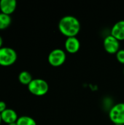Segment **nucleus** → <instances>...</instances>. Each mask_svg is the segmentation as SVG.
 <instances>
[{
  "instance_id": "17",
  "label": "nucleus",
  "mask_w": 124,
  "mask_h": 125,
  "mask_svg": "<svg viewBox=\"0 0 124 125\" xmlns=\"http://www.w3.org/2000/svg\"><path fill=\"white\" fill-rule=\"evenodd\" d=\"M8 125H17V123L16 122H14V123H12V124H10Z\"/></svg>"
},
{
  "instance_id": "19",
  "label": "nucleus",
  "mask_w": 124,
  "mask_h": 125,
  "mask_svg": "<svg viewBox=\"0 0 124 125\" xmlns=\"http://www.w3.org/2000/svg\"></svg>"
},
{
  "instance_id": "8",
  "label": "nucleus",
  "mask_w": 124,
  "mask_h": 125,
  "mask_svg": "<svg viewBox=\"0 0 124 125\" xmlns=\"http://www.w3.org/2000/svg\"><path fill=\"white\" fill-rule=\"evenodd\" d=\"M17 7V1L15 0H1L0 10L1 12L10 15L12 14Z\"/></svg>"
},
{
  "instance_id": "5",
  "label": "nucleus",
  "mask_w": 124,
  "mask_h": 125,
  "mask_svg": "<svg viewBox=\"0 0 124 125\" xmlns=\"http://www.w3.org/2000/svg\"><path fill=\"white\" fill-rule=\"evenodd\" d=\"M67 59L66 52L61 48L52 50L48 56V63L54 67H58L64 64Z\"/></svg>"
},
{
  "instance_id": "20",
  "label": "nucleus",
  "mask_w": 124,
  "mask_h": 125,
  "mask_svg": "<svg viewBox=\"0 0 124 125\" xmlns=\"http://www.w3.org/2000/svg\"></svg>"
},
{
  "instance_id": "16",
  "label": "nucleus",
  "mask_w": 124,
  "mask_h": 125,
  "mask_svg": "<svg viewBox=\"0 0 124 125\" xmlns=\"http://www.w3.org/2000/svg\"><path fill=\"white\" fill-rule=\"evenodd\" d=\"M2 47H3V39L0 36V48H1Z\"/></svg>"
},
{
  "instance_id": "13",
  "label": "nucleus",
  "mask_w": 124,
  "mask_h": 125,
  "mask_svg": "<svg viewBox=\"0 0 124 125\" xmlns=\"http://www.w3.org/2000/svg\"><path fill=\"white\" fill-rule=\"evenodd\" d=\"M16 123L17 125H37L36 121L32 117L28 116H22L18 117Z\"/></svg>"
},
{
  "instance_id": "6",
  "label": "nucleus",
  "mask_w": 124,
  "mask_h": 125,
  "mask_svg": "<svg viewBox=\"0 0 124 125\" xmlns=\"http://www.w3.org/2000/svg\"><path fill=\"white\" fill-rule=\"evenodd\" d=\"M103 47L109 54H116L120 50V41L111 34L107 35L104 39Z\"/></svg>"
},
{
  "instance_id": "18",
  "label": "nucleus",
  "mask_w": 124,
  "mask_h": 125,
  "mask_svg": "<svg viewBox=\"0 0 124 125\" xmlns=\"http://www.w3.org/2000/svg\"><path fill=\"white\" fill-rule=\"evenodd\" d=\"M1 114H0V125H1Z\"/></svg>"
},
{
  "instance_id": "3",
  "label": "nucleus",
  "mask_w": 124,
  "mask_h": 125,
  "mask_svg": "<svg viewBox=\"0 0 124 125\" xmlns=\"http://www.w3.org/2000/svg\"><path fill=\"white\" fill-rule=\"evenodd\" d=\"M18 59L16 51L10 47L0 48V66L10 67L15 63Z\"/></svg>"
},
{
  "instance_id": "7",
  "label": "nucleus",
  "mask_w": 124,
  "mask_h": 125,
  "mask_svg": "<svg viewBox=\"0 0 124 125\" xmlns=\"http://www.w3.org/2000/svg\"><path fill=\"white\" fill-rule=\"evenodd\" d=\"M64 48L66 52L70 54H75L77 53L80 50V40L77 38V37H68L65 40Z\"/></svg>"
},
{
  "instance_id": "9",
  "label": "nucleus",
  "mask_w": 124,
  "mask_h": 125,
  "mask_svg": "<svg viewBox=\"0 0 124 125\" xmlns=\"http://www.w3.org/2000/svg\"><path fill=\"white\" fill-rule=\"evenodd\" d=\"M110 34L119 41L124 40V20L116 22L112 27Z\"/></svg>"
},
{
  "instance_id": "10",
  "label": "nucleus",
  "mask_w": 124,
  "mask_h": 125,
  "mask_svg": "<svg viewBox=\"0 0 124 125\" xmlns=\"http://www.w3.org/2000/svg\"><path fill=\"white\" fill-rule=\"evenodd\" d=\"M1 121L7 125H10L14 122H16L18 119L17 113L11 108H7L1 114Z\"/></svg>"
},
{
  "instance_id": "4",
  "label": "nucleus",
  "mask_w": 124,
  "mask_h": 125,
  "mask_svg": "<svg viewBox=\"0 0 124 125\" xmlns=\"http://www.w3.org/2000/svg\"><path fill=\"white\" fill-rule=\"evenodd\" d=\"M108 116L113 125H124V103L113 105L109 111Z\"/></svg>"
},
{
  "instance_id": "12",
  "label": "nucleus",
  "mask_w": 124,
  "mask_h": 125,
  "mask_svg": "<svg viewBox=\"0 0 124 125\" xmlns=\"http://www.w3.org/2000/svg\"><path fill=\"white\" fill-rule=\"evenodd\" d=\"M12 23L10 15L0 12V30H4L8 28Z\"/></svg>"
},
{
  "instance_id": "1",
  "label": "nucleus",
  "mask_w": 124,
  "mask_h": 125,
  "mask_svg": "<svg viewBox=\"0 0 124 125\" xmlns=\"http://www.w3.org/2000/svg\"><path fill=\"white\" fill-rule=\"evenodd\" d=\"M58 30L61 34L67 38L77 37L80 30V23L79 20L72 15L62 17L58 22Z\"/></svg>"
},
{
  "instance_id": "11",
  "label": "nucleus",
  "mask_w": 124,
  "mask_h": 125,
  "mask_svg": "<svg viewBox=\"0 0 124 125\" xmlns=\"http://www.w3.org/2000/svg\"><path fill=\"white\" fill-rule=\"evenodd\" d=\"M33 79L34 78H32L31 74L29 72L26 71V70L20 72L18 75V81L23 85L28 86Z\"/></svg>"
},
{
  "instance_id": "14",
  "label": "nucleus",
  "mask_w": 124,
  "mask_h": 125,
  "mask_svg": "<svg viewBox=\"0 0 124 125\" xmlns=\"http://www.w3.org/2000/svg\"><path fill=\"white\" fill-rule=\"evenodd\" d=\"M115 56H116L117 61L120 64L124 65V49H120L118 51V53L115 54Z\"/></svg>"
},
{
  "instance_id": "2",
  "label": "nucleus",
  "mask_w": 124,
  "mask_h": 125,
  "mask_svg": "<svg viewBox=\"0 0 124 125\" xmlns=\"http://www.w3.org/2000/svg\"><path fill=\"white\" fill-rule=\"evenodd\" d=\"M27 86L29 92L37 97L45 95L49 90V85L48 82L42 78L33 79Z\"/></svg>"
},
{
  "instance_id": "15",
  "label": "nucleus",
  "mask_w": 124,
  "mask_h": 125,
  "mask_svg": "<svg viewBox=\"0 0 124 125\" xmlns=\"http://www.w3.org/2000/svg\"><path fill=\"white\" fill-rule=\"evenodd\" d=\"M7 109L6 103L4 101H0V114H1L3 111H4Z\"/></svg>"
}]
</instances>
